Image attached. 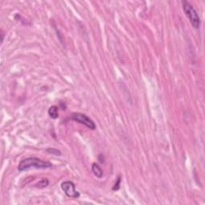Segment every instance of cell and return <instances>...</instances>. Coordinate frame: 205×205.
Masks as SVG:
<instances>
[{"label":"cell","mask_w":205,"mask_h":205,"mask_svg":"<svg viewBox=\"0 0 205 205\" xmlns=\"http://www.w3.org/2000/svg\"><path fill=\"white\" fill-rule=\"evenodd\" d=\"M51 168H52L51 163L40 160L36 157H29L20 161L18 166V170L19 171H24L31 168L48 169Z\"/></svg>","instance_id":"cell-1"},{"label":"cell","mask_w":205,"mask_h":205,"mask_svg":"<svg viewBox=\"0 0 205 205\" xmlns=\"http://www.w3.org/2000/svg\"><path fill=\"white\" fill-rule=\"evenodd\" d=\"M182 6H183L184 14L188 18L192 27L196 29L200 28V16H199L197 11H196V9L188 1H182Z\"/></svg>","instance_id":"cell-2"},{"label":"cell","mask_w":205,"mask_h":205,"mask_svg":"<svg viewBox=\"0 0 205 205\" xmlns=\"http://www.w3.org/2000/svg\"><path fill=\"white\" fill-rule=\"evenodd\" d=\"M69 119H71V120L76 121V122L81 123L83 125L86 126L87 127H88L89 129L95 130L96 128V125L93 122L92 119H90L87 115L82 114V113H72L71 115V116L69 117Z\"/></svg>","instance_id":"cell-3"},{"label":"cell","mask_w":205,"mask_h":205,"mask_svg":"<svg viewBox=\"0 0 205 205\" xmlns=\"http://www.w3.org/2000/svg\"><path fill=\"white\" fill-rule=\"evenodd\" d=\"M61 188L68 197L78 198L80 197V192L76 190V185L73 182L64 181L61 184Z\"/></svg>","instance_id":"cell-4"},{"label":"cell","mask_w":205,"mask_h":205,"mask_svg":"<svg viewBox=\"0 0 205 205\" xmlns=\"http://www.w3.org/2000/svg\"><path fill=\"white\" fill-rule=\"evenodd\" d=\"M91 170H92V172L94 173V175L95 176L98 177V178H102V176H103V170L97 164L95 163V164H92Z\"/></svg>","instance_id":"cell-5"},{"label":"cell","mask_w":205,"mask_h":205,"mask_svg":"<svg viewBox=\"0 0 205 205\" xmlns=\"http://www.w3.org/2000/svg\"><path fill=\"white\" fill-rule=\"evenodd\" d=\"M48 115L51 117L52 119H57L58 117V108L57 106L50 107L48 109Z\"/></svg>","instance_id":"cell-6"},{"label":"cell","mask_w":205,"mask_h":205,"mask_svg":"<svg viewBox=\"0 0 205 205\" xmlns=\"http://www.w3.org/2000/svg\"><path fill=\"white\" fill-rule=\"evenodd\" d=\"M48 184H49V180L48 179H43L38 184H35V186L39 188H43L47 187V186H48Z\"/></svg>","instance_id":"cell-7"},{"label":"cell","mask_w":205,"mask_h":205,"mask_svg":"<svg viewBox=\"0 0 205 205\" xmlns=\"http://www.w3.org/2000/svg\"><path fill=\"white\" fill-rule=\"evenodd\" d=\"M47 152L52 154V155H55V156H61V154H62L59 150L55 148H51V147H49V148L47 149Z\"/></svg>","instance_id":"cell-8"},{"label":"cell","mask_w":205,"mask_h":205,"mask_svg":"<svg viewBox=\"0 0 205 205\" xmlns=\"http://www.w3.org/2000/svg\"><path fill=\"white\" fill-rule=\"evenodd\" d=\"M119 184H120V178H118L117 179V182L115 183V184L114 185V188H113V190H118L119 188Z\"/></svg>","instance_id":"cell-9"}]
</instances>
